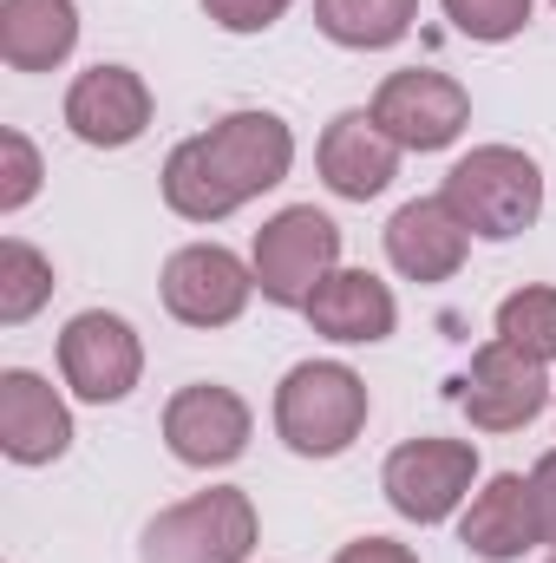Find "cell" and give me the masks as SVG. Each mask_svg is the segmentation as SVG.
Returning <instances> with one entry per match:
<instances>
[{"label":"cell","mask_w":556,"mask_h":563,"mask_svg":"<svg viewBox=\"0 0 556 563\" xmlns=\"http://www.w3.org/2000/svg\"><path fill=\"white\" fill-rule=\"evenodd\" d=\"M471 485H478V445L471 439L419 432V439H400L380 465V492L407 525H445L471 498Z\"/></svg>","instance_id":"6"},{"label":"cell","mask_w":556,"mask_h":563,"mask_svg":"<svg viewBox=\"0 0 556 563\" xmlns=\"http://www.w3.org/2000/svg\"><path fill=\"white\" fill-rule=\"evenodd\" d=\"M367 380L347 361H301L276 387V432L294 459H341L367 432Z\"/></svg>","instance_id":"3"},{"label":"cell","mask_w":556,"mask_h":563,"mask_svg":"<svg viewBox=\"0 0 556 563\" xmlns=\"http://www.w3.org/2000/svg\"><path fill=\"white\" fill-rule=\"evenodd\" d=\"M334 563H419L407 544H393V538H354V544H341Z\"/></svg>","instance_id":"26"},{"label":"cell","mask_w":556,"mask_h":563,"mask_svg":"<svg viewBox=\"0 0 556 563\" xmlns=\"http://www.w3.org/2000/svg\"><path fill=\"white\" fill-rule=\"evenodd\" d=\"M498 341H511L531 361H556V288L551 282H524L498 301Z\"/></svg>","instance_id":"20"},{"label":"cell","mask_w":556,"mask_h":563,"mask_svg":"<svg viewBox=\"0 0 556 563\" xmlns=\"http://www.w3.org/2000/svg\"><path fill=\"white\" fill-rule=\"evenodd\" d=\"M438 7H445V20H452L465 40H485V46L518 40L524 20H531V0H438Z\"/></svg>","instance_id":"22"},{"label":"cell","mask_w":556,"mask_h":563,"mask_svg":"<svg viewBox=\"0 0 556 563\" xmlns=\"http://www.w3.org/2000/svg\"><path fill=\"white\" fill-rule=\"evenodd\" d=\"M458 544L485 563H518L531 544H544L531 478H524V472L485 478V492H471V511L458 518Z\"/></svg>","instance_id":"14"},{"label":"cell","mask_w":556,"mask_h":563,"mask_svg":"<svg viewBox=\"0 0 556 563\" xmlns=\"http://www.w3.org/2000/svg\"><path fill=\"white\" fill-rule=\"evenodd\" d=\"M249 400L236 387H216V380H197V387H177L170 407H164V445L177 465H197V472H216V465H236L249 452Z\"/></svg>","instance_id":"10"},{"label":"cell","mask_w":556,"mask_h":563,"mask_svg":"<svg viewBox=\"0 0 556 563\" xmlns=\"http://www.w3.org/2000/svg\"><path fill=\"white\" fill-rule=\"evenodd\" d=\"M66 125L92 151H125L151 125V86L132 66H86L66 86Z\"/></svg>","instance_id":"12"},{"label":"cell","mask_w":556,"mask_h":563,"mask_svg":"<svg viewBox=\"0 0 556 563\" xmlns=\"http://www.w3.org/2000/svg\"><path fill=\"white\" fill-rule=\"evenodd\" d=\"M471 230L445 210V197H413L387 217V263L407 282H452L465 269Z\"/></svg>","instance_id":"16"},{"label":"cell","mask_w":556,"mask_h":563,"mask_svg":"<svg viewBox=\"0 0 556 563\" xmlns=\"http://www.w3.org/2000/svg\"><path fill=\"white\" fill-rule=\"evenodd\" d=\"M288 7H294V0H203V13H210L223 33H269Z\"/></svg>","instance_id":"24"},{"label":"cell","mask_w":556,"mask_h":563,"mask_svg":"<svg viewBox=\"0 0 556 563\" xmlns=\"http://www.w3.org/2000/svg\"><path fill=\"white\" fill-rule=\"evenodd\" d=\"M256 295V269L223 243H190L164 263V308L184 328H230Z\"/></svg>","instance_id":"11"},{"label":"cell","mask_w":556,"mask_h":563,"mask_svg":"<svg viewBox=\"0 0 556 563\" xmlns=\"http://www.w3.org/2000/svg\"><path fill=\"white\" fill-rule=\"evenodd\" d=\"M301 314H308L314 334H327L341 347H374V341H387L400 328V301H393V288L374 269H334L308 295Z\"/></svg>","instance_id":"17"},{"label":"cell","mask_w":556,"mask_h":563,"mask_svg":"<svg viewBox=\"0 0 556 563\" xmlns=\"http://www.w3.org/2000/svg\"><path fill=\"white\" fill-rule=\"evenodd\" d=\"M288 164H294V132L276 112H230L164 157V203L184 223H223L263 190H276Z\"/></svg>","instance_id":"1"},{"label":"cell","mask_w":556,"mask_h":563,"mask_svg":"<svg viewBox=\"0 0 556 563\" xmlns=\"http://www.w3.org/2000/svg\"><path fill=\"white\" fill-rule=\"evenodd\" d=\"M59 374L79 400L92 407H119L144 374V341L125 314H105V308H86L66 321L59 334Z\"/></svg>","instance_id":"9"},{"label":"cell","mask_w":556,"mask_h":563,"mask_svg":"<svg viewBox=\"0 0 556 563\" xmlns=\"http://www.w3.org/2000/svg\"><path fill=\"white\" fill-rule=\"evenodd\" d=\"M551 563H556V551H551Z\"/></svg>","instance_id":"27"},{"label":"cell","mask_w":556,"mask_h":563,"mask_svg":"<svg viewBox=\"0 0 556 563\" xmlns=\"http://www.w3.org/2000/svg\"><path fill=\"white\" fill-rule=\"evenodd\" d=\"M314 170H321V184H327L334 197L367 203V197H380V190L400 177V144L380 132L374 112H341V119L321 132V144H314Z\"/></svg>","instance_id":"13"},{"label":"cell","mask_w":556,"mask_h":563,"mask_svg":"<svg viewBox=\"0 0 556 563\" xmlns=\"http://www.w3.org/2000/svg\"><path fill=\"white\" fill-rule=\"evenodd\" d=\"M551 400H556V387H551V374H544V361L518 354L498 334L471 354V367L458 380V407H465V420L478 426V432H524Z\"/></svg>","instance_id":"7"},{"label":"cell","mask_w":556,"mask_h":563,"mask_svg":"<svg viewBox=\"0 0 556 563\" xmlns=\"http://www.w3.org/2000/svg\"><path fill=\"white\" fill-rule=\"evenodd\" d=\"M46 295H53V263H46L33 243L7 236V243H0V321H7V328L33 321V314L46 308Z\"/></svg>","instance_id":"21"},{"label":"cell","mask_w":556,"mask_h":563,"mask_svg":"<svg viewBox=\"0 0 556 563\" xmlns=\"http://www.w3.org/2000/svg\"><path fill=\"white\" fill-rule=\"evenodd\" d=\"M73 445V413L66 400L33 374V367H7L0 374V452L13 465H53Z\"/></svg>","instance_id":"15"},{"label":"cell","mask_w":556,"mask_h":563,"mask_svg":"<svg viewBox=\"0 0 556 563\" xmlns=\"http://www.w3.org/2000/svg\"><path fill=\"white\" fill-rule=\"evenodd\" d=\"M531 492H537V525H544V544H556V445L537 459Z\"/></svg>","instance_id":"25"},{"label":"cell","mask_w":556,"mask_h":563,"mask_svg":"<svg viewBox=\"0 0 556 563\" xmlns=\"http://www.w3.org/2000/svg\"><path fill=\"white\" fill-rule=\"evenodd\" d=\"M79 46L73 0H0V59L13 73H53Z\"/></svg>","instance_id":"18"},{"label":"cell","mask_w":556,"mask_h":563,"mask_svg":"<svg viewBox=\"0 0 556 563\" xmlns=\"http://www.w3.org/2000/svg\"><path fill=\"white\" fill-rule=\"evenodd\" d=\"M249 269L263 301L276 308H308V295L341 269V223L314 203H288L276 210L263 230H256V250H249Z\"/></svg>","instance_id":"5"},{"label":"cell","mask_w":556,"mask_h":563,"mask_svg":"<svg viewBox=\"0 0 556 563\" xmlns=\"http://www.w3.org/2000/svg\"><path fill=\"white\" fill-rule=\"evenodd\" d=\"M438 197H445V210H452L471 236L511 243V236H524V230L544 217V170H537V157L518 151V144H478V151H465V157L445 170Z\"/></svg>","instance_id":"2"},{"label":"cell","mask_w":556,"mask_h":563,"mask_svg":"<svg viewBox=\"0 0 556 563\" xmlns=\"http://www.w3.org/2000/svg\"><path fill=\"white\" fill-rule=\"evenodd\" d=\"M40 151L26 132H0V210L13 217V210H26L33 203V190H40Z\"/></svg>","instance_id":"23"},{"label":"cell","mask_w":556,"mask_h":563,"mask_svg":"<svg viewBox=\"0 0 556 563\" xmlns=\"http://www.w3.org/2000/svg\"><path fill=\"white\" fill-rule=\"evenodd\" d=\"M256 531H263V518H256L249 492L210 485V492H197L184 505H164L144 525L138 558L144 563H249Z\"/></svg>","instance_id":"4"},{"label":"cell","mask_w":556,"mask_h":563,"mask_svg":"<svg viewBox=\"0 0 556 563\" xmlns=\"http://www.w3.org/2000/svg\"><path fill=\"white\" fill-rule=\"evenodd\" d=\"M380 132L400 144V151H445L471 125V92L452 79V73H432V66H407V73H387L374 106Z\"/></svg>","instance_id":"8"},{"label":"cell","mask_w":556,"mask_h":563,"mask_svg":"<svg viewBox=\"0 0 556 563\" xmlns=\"http://www.w3.org/2000/svg\"><path fill=\"white\" fill-rule=\"evenodd\" d=\"M419 20V0H314V26L347 53L400 46Z\"/></svg>","instance_id":"19"}]
</instances>
